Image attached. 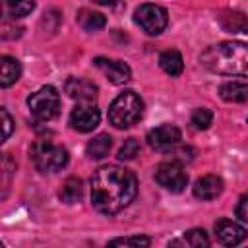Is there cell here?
I'll return each mask as SVG.
<instances>
[{"mask_svg":"<svg viewBox=\"0 0 248 248\" xmlns=\"http://www.w3.org/2000/svg\"><path fill=\"white\" fill-rule=\"evenodd\" d=\"M138 180L132 170L118 165L99 167L91 176V203L99 213L114 215L136 198Z\"/></svg>","mask_w":248,"mask_h":248,"instance_id":"cell-1","label":"cell"},{"mask_svg":"<svg viewBox=\"0 0 248 248\" xmlns=\"http://www.w3.org/2000/svg\"><path fill=\"white\" fill-rule=\"evenodd\" d=\"M202 64L221 76H246L248 78V45L240 41H223L207 46L202 56Z\"/></svg>","mask_w":248,"mask_h":248,"instance_id":"cell-2","label":"cell"},{"mask_svg":"<svg viewBox=\"0 0 248 248\" xmlns=\"http://www.w3.org/2000/svg\"><path fill=\"white\" fill-rule=\"evenodd\" d=\"M141 114H143V101L134 91L120 93L108 107V122L120 130L136 124L141 118Z\"/></svg>","mask_w":248,"mask_h":248,"instance_id":"cell-3","label":"cell"},{"mask_svg":"<svg viewBox=\"0 0 248 248\" xmlns=\"http://www.w3.org/2000/svg\"><path fill=\"white\" fill-rule=\"evenodd\" d=\"M29 157L41 172H56L68 165V151L50 141H35Z\"/></svg>","mask_w":248,"mask_h":248,"instance_id":"cell-4","label":"cell"},{"mask_svg":"<svg viewBox=\"0 0 248 248\" xmlns=\"http://www.w3.org/2000/svg\"><path fill=\"white\" fill-rule=\"evenodd\" d=\"M27 105H29L31 116L37 122H48L60 110V95L52 85H45L39 91L29 95Z\"/></svg>","mask_w":248,"mask_h":248,"instance_id":"cell-5","label":"cell"},{"mask_svg":"<svg viewBox=\"0 0 248 248\" xmlns=\"http://www.w3.org/2000/svg\"><path fill=\"white\" fill-rule=\"evenodd\" d=\"M134 21L147 33V35H159L167 23H169V17H167V12L165 8L157 6V4H141L136 14H134Z\"/></svg>","mask_w":248,"mask_h":248,"instance_id":"cell-6","label":"cell"},{"mask_svg":"<svg viewBox=\"0 0 248 248\" xmlns=\"http://www.w3.org/2000/svg\"><path fill=\"white\" fill-rule=\"evenodd\" d=\"M155 180L159 186L167 188L169 192H182L188 184V174L176 161H165L155 169Z\"/></svg>","mask_w":248,"mask_h":248,"instance_id":"cell-7","label":"cell"},{"mask_svg":"<svg viewBox=\"0 0 248 248\" xmlns=\"http://www.w3.org/2000/svg\"><path fill=\"white\" fill-rule=\"evenodd\" d=\"M101 112L93 103H81L78 105L70 114V126L78 132H91L99 126Z\"/></svg>","mask_w":248,"mask_h":248,"instance_id":"cell-8","label":"cell"},{"mask_svg":"<svg viewBox=\"0 0 248 248\" xmlns=\"http://www.w3.org/2000/svg\"><path fill=\"white\" fill-rule=\"evenodd\" d=\"M147 143L157 151H167L172 145L180 143V130L172 124H161L147 132Z\"/></svg>","mask_w":248,"mask_h":248,"instance_id":"cell-9","label":"cell"},{"mask_svg":"<svg viewBox=\"0 0 248 248\" xmlns=\"http://www.w3.org/2000/svg\"><path fill=\"white\" fill-rule=\"evenodd\" d=\"M93 64L107 76V79L114 85H122V83H128L130 78H132V70L128 64L120 62V60H110V58H95Z\"/></svg>","mask_w":248,"mask_h":248,"instance_id":"cell-10","label":"cell"},{"mask_svg":"<svg viewBox=\"0 0 248 248\" xmlns=\"http://www.w3.org/2000/svg\"><path fill=\"white\" fill-rule=\"evenodd\" d=\"M64 91L68 97L79 101V103H93L97 99V85L85 78H70L64 83Z\"/></svg>","mask_w":248,"mask_h":248,"instance_id":"cell-11","label":"cell"},{"mask_svg":"<svg viewBox=\"0 0 248 248\" xmlns=\"http://www.w3.org/2000/svg\"><path fill=\"white\" fill-rule=\"evenodd\" d=\"M215 236L225 246H236L246 238V229L231 219H219L215 223Z\"/></svg>","mask_w":248,"mask_h":248,"instance_id":"cell-12","label":"cell"},{"mask_svg":"<svg viewBox=\"0 0 248 248\" xmlns=\"http://www.w3.org/2000/svg\"><path fill=\"white\" fill-rule=\"evenodd\" d=\"M223 180L215 174H205L196 180L194 184V196L198 200H215L223 192Z\"/></svg>","mask_w":248,"mask_h":248,"instance_id":"cell-13","label":"cell"},{"mask_svg":"<svg viewBox=\"0 0 248 248\" xmlns=\"http://www.w3.org/2000/svg\"><path fill=\"white\" fill-rule=\"evenodd\" d=\"M219 25L229 33H248V16L238 10H225L217 16Z\"/></svg>","mask_w":248,"mask_h":248,"instance_id":"cell-14","label":"cell"},{"mask_svg":"<svg viewBox=\"0 0 248 248\" xmlns=\"http://www.w3.org/2000/svg\"><path fill=\"white\" fill-rule=\"evenodd\" d=\"M21 76V66L16 58L12 56H2L0 58V85L2 87H10L12 83H16Z\"/></svg>","mask_w":248,"mask_h":248,"instance_id":"cell-15","label":"cell"},{"mask_svg":"<svg viewBox=\"0 0 248 248\" xmlns=\"http://www.w3.org/2000/svg\"><path fill=\"white\" fill-rule=\"evenodd\" d=\"M219 95L227 103H246L248 101V85L240 81H227L219 87Z\"/></svg>","mask_w":248,"mask_h":248,"instance_id":"cell-16","label":"cell"},{"mask_svg":"<svg viewBox=\"0 0 248 248\" xmlns=\"http://www.w3.org/2000/svg\"><path fill=\"white\" fill-rule=\"evenodd\" d=\"M110 147H112V138H110L108 134H99V136H95V138L85 145V153H87L89 159L99 161V159H105V157L108 155Z\"/></svg>","mask_w":248,"mask_h":248,"instance_id":"cell-17","label":"cell"},{"mask_svg":"<svg viewBox=\"0 0 248 248\" xmlns=\"http://www.w3.org/2000/svg\"><path fill=\"white\" fill-rule=\"evenodd\" d=\"M76 19H78L79 27H83L85 31H99V29H103L107 25V19H105L103 14L93 12V10H87V8H81L78 12V17Z\"/></svg>","mask_w":248,"mask_h":248,"instance_id":"cell-18","label":"cell"},{"mask_svg":"<svg viewBox=\"0 0 248 248\" xmlns=\"http://www.w3.org/2000/svg\"><path fill=\"white\" fill-rule=\"evenodd\" d=\"M159 66L169 76H180L182 70H184V62H182V56H180L178 50H165V52H161Z\"/></svg>","mask_w":248,"mask_h":248,"instance_id":"cell-19","label":"cell"},{"mask_svg":"<svg viewBox=\"0 0 248 248\" xmlns=\"http://www.w3.org/2000/svg\"><path fill=\"white\" fill-rule=\"evenodd\" d=\"M6 17H25L35 10V0H2Z\"/></svg>","mask_w":248,"mask_h":248,"instance_id":"cell-20","label":"cell"},{"mask_svg":"<svg viewBox=\"0 0 248 248\" xmlns=\"http://www.w3.org/2000/svg\"><path fill=\"white\" fill-rule=\"evenodd\" d=\"M81 196H83V184H81V180L76 178V176L66 178V182L62 184V190H60V200L64 203H76V202L81 200Z\"/></svg>","mask_w":248,"mask_h":248,"instance_id":"cell-21","label":"cell"},{"mask_svg":"<svg viewBox=\"0 0 248 248\" xmlns=\"http://www.w3.org/2000/svg\"><path fill=\"white\" fill-rule=\"evenodd\" d=\"M14 170H16V163L12 161L10 153H4V157H2V198L8 196V188H10Z\"/></svg>","mask_w":248,"mask_h":248,"instance_id":"cell-22","label":"cell"},{"mask_svg":"<svg viewBox=\"0 0 248 248\" xmlns=\"http://www.w3.org/2000/svg\"><path fill=\"white\" fill-rule=\"evenodd\" d=\"M211 120H213V112L209 108H196L192 112V118H190L192 126L196 130H207L209 124H211Z\"/></svg>","mask_w":248,"mask_h":248,"instance_id":"cell-23","label":"cell"},{"mask_svg":"<svg viewBox=\"0 0 248 248\" xmlns=\"http://www.w3.org/2000/svg\"><path fill=\"white\" fill-rule=\"evenodd\" d=\"M167 153H169V157H170V161H176V163H186V161H192L194 159V155H196V151L192 149V147H188V145H172L170 149H167Z\"/></svg>","mask_w":248,"mask_h":248,"instance_id":"cell-24","label":"cell"},{"mask_svg":"<svg viewBox=\"0 0 248 248\" xmlns=\"http://www.w3.org/2000/svg\"><path fill=\"white\" fill-rule=\"evenodd\" d=\"M140 141L136 140V138H128L124 143H122V147H120V151H118V159L120 161H132V159H136V155L140 153Z\"/></svg>","mask_w":248,"mask_h":248,"instance_id":"cell-25","label":"cell"},{"mask_svg":"<svg viewBox=\"0 0 248 248\" xmlns=\"http://www.w3.org/2000/svg\"><path fill=\"white\" fill-rule=\"evenodd\" d=\"M110 246H149V236H124V238H112L108 242Z\"/></svg>","mask_w":248,"mask_h":248,"instance_id":"cell-26","label":"cell"},{"mask_svg":"<svg viewBox=\"0 0 248 248\" xmlns=\"http://www.w3.org/2000/svg\"><path fill=\"white\" fill-rule=\"evenodd\" d=\"M184 240L190 244V246H209V238L205 234L203 229H192L184 234Z\"/></svg>","mask_w":248,"mask_h":248,"instance_id":"cell-27","label":"cell"},{"mask_svg":"<svg viewBox=\"0 0 248 248\" xmlns=\"http://www.w3.org/2000/svg\"><path fill=\"white\" fill-rule=\"evenodd\" d=\"M234 213H236V217H238L240 221L248 223V192H246L244 196H240V200H238V203H236Z\"/></svg>","mask_w":248,"mask_h":248,"instance_id":"cell-28","label":"cell"},{"mask_svg":"<svg viewBox=\"0 0 248 248\" xmlns=\"http://www.w3.org/2000/svg\"><path fill=\"white\" fill-rule=\"evenodd\" d=\"M0 114H2V122H4V132H2V141H6L8 138H10V134H12V128H14V122H12V116H10V112L2 107L0 108Z\"/></svg>","mask_w":248,"mask_h":248,"instance_id":"cell-29","label":"cell"},{"mask_svg":"<svg viewBox=\"0 0 248 248\" xmlns=\"http://www.w3.org/2000/svg\"><path fill=\"white\" fill-rule=\"evenodd\" d=\"M93 2L103 4V6H110V8H114V6H120V2H122V0H93Z\"/></svg>","mask_w":248,"mask_h":248,"instance_id":"cell-30","label":"cell"}]
</instances>
